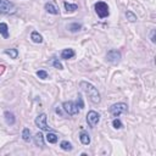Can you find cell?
Instances as JSON below:
<instances>
[{
    "label": "cell",
    "mask_w": 156,
    "mask_h": 156,
    "mask_svg": "<svg viewBox=\"0 0 156 156\" xmlns=\"http://www.w3.org/2000/svg\"><path fill=\"white\" fill-rule=\"evenodd\" d=\"M46 119H48L46 115H45V113H40V115H39V116L35 118L34 123H35V126H37L39 129H41V130H45V132H49V130H50V127L48 126V123H46Z\"/></svg>",
    "instance_id": "cell-6"
},
{
    "label": "cell",
    "mask_w": 156,
    "mask_h": 156,
    "mask_svg": "<svg viewBox=\"0 0 156 156\" xmlns=\"http://www.w3.org/2000/svg\"><path fill=\"white\" fill-rule=\"evenodd\" d=\"M94 9H95V12L96 15L100 17V18H105L110 15V9H108V5L104 1H98L95 2L94 5Z\"/></svg>",
    "instance_id": "cell-2"
},
{
    "label": "cell",
    "mask_w": 156,
    "mask_h": 156,
    "mask_svg": "<svg viewBox=\"0 0 156 156\" xmlns=\"http://www.w3.org/2000/svg\"><path fill=\"white\" fill-rule=\"evenodd\" d=\"M79 87L82 88V90L89 96L90 101L93 104H99L100 102V93L98 91V89L89 82H85V80H82L79 83Z\"/></svg>",
    "instance_id": "cell-1"
},
{
    "label": "cell",
    "mask_w": 156,
    "mask_h": 156,
    "mask_svg": "<svg viewBox=\"0 0 156 156\" xmlns=\"http://www.w3.org/2000/svg\"><path fill=\"white\" fill-rule=\"evenodd\" d=\"M87 122H88V124L90 127H95L100 122V115L94 110L89 111L88 115H87Z\"/></svg>",
    "instance_id": "cell-8"
},
{
    "label": "cell",
    "mask_w": 156,
    "mask_h": 156,
    "mask_svg": "<svg viewBox=\"0 0 156 156\" xmlns=\"http://www.w3.org/2000/svg\"><path fill=\"white\" fill-rule=\"evenodd\" d=\"M34 144H35L37 146L44 147V145H45V141H44V135H43V133L38 132V133L34 135Z\"/></svg>",
    "instance_id": "cell-10"
},
{
    "label": "cell",
    "mask_w": 156,
    "mask_h": 156,
    "mask_svg": "<svg viewBox=\"0 0 156 156\" xmlns=\"http://www.w3.org/2000/svg\"><path fill=\"white\" fill-rule=\"evenodd\" d=\"M63 6H65V10L67 12H74L76 10H78V5L77 4H71V2L65 1L63 2Z\"/></svg>",
    "instance_id": "cell-16"
},
{
    "label": "cell",
    "mask_w": 156,
    "mask_h": 156,
    "mask_svg": "<svg viewBox=\"0 0 156 156\" xmlns=\"http://www.w3.org/2000/svg\"><path fill=\"white\" fill-rule=\"evenodd\" d=\"M67 28H68L69 32L76 33V32H78L79 29H82V24L78 23V22H72V23H69V24L67 26Z\"/></svg>",
    "instance_id": "cell-14"
},
{
    "label": "cell",
    "mask_w": 156,
    "mask_h": 156,
    "mask_svg": "<svg viewBox=\"0 0 156 156\" xmlns=\"http://www.w3.org/2000/svg\"><path fill=\"white\" fill-rule=\"evenodd\" d=\"M77 98H78V99H77V105H78V107H79V108H83V107H84V102H83V98H82V95L78 94Z\"/></svg>",
    "instance_id": "cell-26"
},
{
    "label": "cell",
    "mask_w": 156,
    "mask_h": 156,
    "mask_svg": "<svg viewBox=\"0 0 156 156\" xmlns=\"http://www.w3.org/2000/svg\"><path fill=\"white\" fill-rule=\"evenodd\" d=\"M0 34H1L5 39L9 38V27H7V24L4 23V22L0 23Z\"/></svg>",
    "instance_id": "cell-17"
},
{
    "label": "cell",
    "mask_w": 156,
    "mask_h": 156,
    "mask_svg": "<svg viewBox=\"0 0 156 156\" xmlns=\"http://www.w3.org/2000/svg\"><path fill=\"white\" fill-rule=\"evenodd\" d=\"M45 139H46L48 143H50V144H55V143H57L58 136H57L55 133H48L46 136H45Z\"/></svg>",
    "instance_id": "cell-18"
},
{
    "label": "cell",
    "mask_w": 156,
    "mask_h": 156,
    "mask_svg": "<svg viewBox=\"0 0 156 156\" xmlns=\"http://www.w3.org/2000/svg\"><path fill=\"white\" fill-rule=\"evenodd\" d=\"M5 54L6 55H9L11 58H17V56H18V50L17 49H6L5 50Z\"/></svg>",
    "instance_id": "cell-19"
},
{
    "label": "cell",
    "mask_w": 156,
    "mask_h": 156,
    "mask_svg": "<svg viewBox=\"0 0 156 156\" xmlns=\"http://www.w3.org/2000/svg\"><path fill=\"white\" fill-rule=\"evenodd\" d=\"M106 60L110 62V63H118L119 62V60H121V52L118 51V50H116V49H112V50H110V51H107V54H106Z\"/></svg>",
    "instance_id": "cell-7"
},
{
    "label": "cell",
    "mask_w": 156,
    "mask_h": 156,
    "mask_svg": "<svg viewBox=\"0 0 156 156\" xmlns=\"http://www.w3.org/2000/svg\"><path fill=\"white\" fill-rule=\"evenodd\" d=\"M74 55H76V52H74L73 49H63L62 52H61V58H63V60H68V58L74 57Z\"/></svg>",
    "instance_id": "cell-12"
},
{
    "label": "cell",
    "mask_w": 156,
    "mask_h": 156,
    "mask_svg": "<svg viewBox=\"0 0 156 156\" xmlns=\"http://www.w3.org/2000/svg\"><path fill=\"white\" fill-rule=\"evenodd\" d=\"M60 147L62 150H65V151H71L72 150V144L69 141H67V140H62L60 143Z\"/></svg>",
    "instance_id": "cell-20"
},
{
    "label": "cell",
    "mask_w": 156,
    "mask_h": 156,
    "mask_svg": "<svg viewBox=\"0 0 156 156\" xmlns=\"http://www.w3.org/2000/svg\"><path fill=\"white\" fill-rule=\"evenodd\" d=\"M110 113L113 116V117H118L119 115L122 113H126L128 111V106L127 104L124 102H117V104H113L111 107H110Z\"/></svg>",
    "instance_id": "cell-3"
},
{
    "label": "cell",
    "mask_w": 156,
    "mask_h": 156,
    "mask_svg": "<svg viewBox=\"0 0 156 156\" xmlns=\"http://www.w3.org/2000/svg\"><path fill=\"white\" fill-rule=\"evenodd\" d=\"M15 5L9 0H0V15H9L15 12Z\"/></svg>",
    "instance_id": "cell-5"
},
{
    "label": "cell",
    "mask_w": 156,
    "mask_h": 156,
    "mask_svg": "<svg viewBox=\"0 0 156 156\" xmlns=\"http://www.w3.org/2000/svg\"><path fill=\"white\" fill-rule=\"evenodd\" d=\"M30 39H32L33 43H37V44L43 43V37H41V34H39V32H37V30H33V32L30 33Z\"/></svg>",
    "instance_id": "cell-13"
},
{
    "label": "cell",
    "mask_w": 156,
    "mask_h": 156,
    "mask_svg": "<svg viewBox=\"0 0 156 156\" xmlns=\"http://www.w3.org/2000/svg\"><path fill=\"white\" fill-rule=\"evenodd\" d=\"M79 140H80V143H82L83 145H89V144H90V136H89V134L85 133V132H82V133H80Z\"/></svg>",
    "instance_id": "cell-15"
},
{
    "label": "cell",
    "mask_w": 156,
    "mask_h": 156,
    "mask_svg": "<svg viewBox=\"0 0 156 156\" xmlns=\"http://www.w3.org/2000/svg\"><path fill=\"white\" fill-rule=\"evenodd\" d=\"M22 139H23L24 141H29V140H30V130H29L28 128H24V129L22 130Z\"/></svg>",
    "instance_id": "cell-21"
},
{
    "label": "cell",
    "mask_w": 156,
    "mask_h": 156,
    "mask_svg": "<svg viewBox=\"0 0 156 156\" xmlns=\"http://www.w3.org/2000/svg\"><path fill=\"white\" fill-rule=\"evenodd\" d=\"M62 108L69 116H74V115H77L79 112V107H78V105L74 101H65L62 104Z\"/></svg>",
    "instance_id": "cell-4"
},
{
    "label": "cell",
    "mask_w": 156,
    "mask_h": 156,
    "mask_svg": "<svg viewBox=\"0 0 156 156\" xmlns=\"http://www.w3.org/2000/svg\"><path fill=\"white\" fill-rule=\"evenodd\" d=\"M44 7H45V10H46L49 13H51V15H57V13H58V9H57V6H56L54 2H46Z\"/></svg>",
    "instance_id": "cell-11"
},
{
    "label": "cell",
    "mask_w": 156,
    "mask_h": 156,
    "mask_svg": "<svg viewBox=\"0 0 156 156\" xmlns=\"http://www.w3.org/2000/svg\"><path fill=\"white\" fill-rule=\"evenodd\" d=\"M112 126H113V128H116V129H121V128L123 127L121 119H118V118H115V119L112 121Z\"/></svg>",
    "instance_id": "cell-23"
},
{
    "label": "cell",
    "mask_w": 156,
    "mask_h": 156,
    "mask_svg": "<svg viewBox=\"0 0 156 156\" xmlns=\"http://www.w3.org/2000/svg\"><path fill=\"white\" fill-rule=\"evenodd\" d=\"M5 72V66L4 65H0V74H2Z\"/></svg>",
    "instance_id": "cell-28"
},
{
    "label": "cell",
    "mask_w": 156,
    "mask_h": 156,
    "mask_svg": "<svg viewBox=\"0 0 156 156\" xmlns=\"http://www.w3.org/2000/svg\"><path fill=\"white\" fill-rule=\"evenodd\" d=\"M4 117H5V121H6V123L9 126H12V124L16 123V117L11 111H5L4 112Z\"/></svg>",
    "instance_id": "cell-9"
},
{
    "label": "cell",
    "mask_w": 156,
    "mask_h": 156,
    "mask_svg": "<svg viewBox=\"0 0 156 156\" xmlns=\"http://www.w3.org/2000/svg\"><path fill=\"white\" fill-rule=\"evenodd\" d=\"M150 39H151L152 43H155V29L151 30V37H150Z\"/></svg>",
    "instance_id": "cell-27"
},
{
    "label": "cell",
    "mask_w": 156,
    "mask_h": 156,
    "mask_svg": "<svg viewBox=\"0 0 156 156\" xmlns=\"http://www.w3.org/2000/svg\"><path fill=\"white\" fill-rule=\"evenodd\" d=\"M126 17H127V20H128L129 22H135V21H136V16H135L132 11H127V12H126Z\"/></svg>",
    "instance_id": "cell-22"
},
{
    "label": "cell",
    "mask_w": 156,
    "mask_h": 156,
    "mask_svg": "<svg viewBox=\"0 0 156 156\" xmlns=\"http://www.w3.org/2000/svg\"><path fill=\"white\" fill-rule=\"evenodd\" d=\"M37 76H38L40 79H46V78H48V72L44 71V69H39V71H37Z\"/></svg>",
    "instance_id": "cell-25"
},
{
    "label": "cell",
    "mask_w": 156,
    "mask_h": 156,
    "mask_svg": "<svg viewBox=\"0 0 156 156\" xmlns=\"http://www.w3.org/2000/svg\"><path fill=\"white\" fill-rule=\"evenodd\" d=\"M51 63H52V66L55 67V68H57V69H62L63 68V66H62V63L57 60V58H52V61H51Z\"/></svg>",
    "instance_id": "cell-24"
}]
</instances>
